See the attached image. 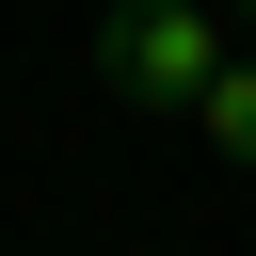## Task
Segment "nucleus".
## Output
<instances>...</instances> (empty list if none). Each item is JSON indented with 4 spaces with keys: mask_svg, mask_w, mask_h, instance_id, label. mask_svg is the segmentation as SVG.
<instances>
[{
    "mask_svg": "<svg viewBox=\"0 0 256 256\" xmlns=\"http://www.w3.org/2000/svg\"><path fill=\"white\" fill-rule=\"evenodd\" d=\"M208 16H256V0H208Z\"/></svg>",
    "mask_w": 256,
    "mask_h": 256,
    "instance_id": "7ed1b4c3",
    "label": "nucleus"
},
{
    "mask_svg": "<svg viewBox=\"0 0 256 256\" xmlns=\"http://www.w3.org/2000/svg\"><path fill=\"white\" fill-rule=\"evenodd\" d=\"M208 64H224V16H208V0H112V16H96V80L144 96V112H192Z\"/></svg>",
    "mask_w": 256,
    "mask_h": 256,
    "instance_id": "f257e3e1",
    "label": "nucleus"
},
{
    "mask_svg": "<svg viewBox=\"0 0 256 256\" xmlns=\"http://www.w3.org/2000/svg\"><path fill=\"white\" fill-rule=\"evenodd\" d=\"M192 128H208V144H224V160L256 176V64H208V96H192Z\"/></svg>",
    "mask_w": 256,
    "mask_h": 256,
    "instance_id": "f03ea898",
    "label": "nucleus"
}]
</instances>
